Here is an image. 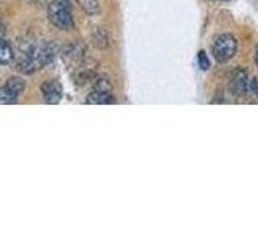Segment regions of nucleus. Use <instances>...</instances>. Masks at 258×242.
Wrapping results in <instances>:
<instances>
[{
    "mask_svg": "<svg viewBox=\"0 0 258 242\" xmlns=\"http://www.w3.org/2000/svg\"><path fill=\"white\" fill-rule=\"evenodd\" d=\"M28 2H37V0H28Z\"/></svg>",
    "mask_w": 258,
    "mask_h": 242,
    "instance_id": "18",
    "label": "nucleus"
},
{
    "mask_svg": "<svg viewBox=\"0 0 258 242\" xmlns=\"http://www.w3.org/2000/svg\"><path fill=\"white\" fill-rule=\"evenodd\" d=\"M92 42L95 47H99V48H107L110 45V37L107 34V31H105L103 28H97L94 36H92Z\"/></svg>",
    "mask_w": 258,
    "mask_h": 242,
    "instance_id": "10",
    "label": "nucleus"
},
{
    "mask_svg": "<svg viewBox=\"0 0 258 242\" xmlns=\"http://www.w3.org/2000/svg\"><path fill=\"white\" fill-rule=\"evenodd\" d=\"M16 100H18V95H15L5 84L0 86V105H12L16 103Z\"/></svg>",
    "mask_w": 258,
    "mask_h": 242,
    "instance_id": "12",
    "label": "nucleus"
},
{
    "mask_svg": "<svg viewBox=\"0 0 258 242\" xmlns=\"http://www.w3.org/2000/svg\"><path fill=\"white\" fill-rule=\"evenodd\" d=\"M229 91L236 97H244L250 91L248 73L244 68H236L229 75Z\"/></svg>",
    "mask_w": 258,
    "mask_h": 242,
    "instance_id": "6",
    "label": "nucleus"
},
{
    "mask_svg": "<svg viewBox=\"0 0 258 242\" xmlns=\"http://www.w3.org/2000/svg\"><path fill=\"white\" fill-rule=\"evenodd\" d=\"M212 53L215 56L216 62L226 63L231 58H234V55L237 53V40L231 34H218L213 39L212 44Z\"/></svg>",
    "mask_w": 258,
    "mask_h": 242,
    "instance_id": "4",
    "label": "nucleus"
},
{
    "mask_svg": "<svg viewBox=\"0 0 258 242\" xmlns=\"http://www.w3.org/2000/svg\"><path fill=\"white\" fill-rule=\"evenodd\" d=\"M199 67H200V70H204V71H207L208 68H210V60H208V56H207V53L204 52V50H200L199 52Z\"/></svg>",
    "mask_w": 258,
    "mask_h": 242,
    "instance_id": "14",
    "label": "nucleus"
},
{
    "mask_svg": "<svg viewBox=\"0 0 258 242\" xmlns=\"http://www.w3.org/2000/svg\"><path fill=\"white\" fill-rule=\"evenodd\" d=\"M79 2H81V7H83L89 15H94L99 12V4H97V0H79Z\"/></svg>",
    "mask_w": 258,
    "mask_h": 242,
    "instance_id": "13",
    "label": "nucleus"
},
{
    "mask_svg": "<svg viewBox=\"0 0 258 242\" xmlns=\"http://www.w3.org/2000/svg\"><path fill=\"white\" fill-rule=\"evenodd\" d=\"M61 58L70 68H78L86 58V47L81 42H70L61 48Z\"/></svg>",
    "mask_w": 258,
    "mask_h": 242,
    "instance_id": "5",
    "label": "nucleus"
},
{
    "mask_svg": "<svg viewBox=\"0 0 258 242\" xmlns=\"http://www.w3.org/2000/svg\"><path fill=\"white\" fill-rule=\"evenodd\" d=\"M5 86L10 89V91L15 94V95H18L24 91V87H26V83H24V79L23 78H18V76H12V78H8L7 79V83Z\"/></svg>",
    "mask_w": 258,
    "mask_h": 242,
    "instance_id": "11",
    "label": "nucleus"
},
{
    "mask_svg": "<svg viewBox=\"0 0 258 242\" xmlns=\"http://www.w3.org/2000/svg\"><path fill=\"white\" fill-rule=\"evenodd\" d=\"M224 2H228V0H224Z\"/></svg>",
    "mask_w": 258,
    "mask_h": 242,
    "instance_id": "19",
    "label": "nucleus"
},
{
    "mask_svg": "<svg viewBox=\"0 0 258 242\" xmlns=\"http://www.w3.org/2000/svg\"><path fill=\"white\" fill-rule=\"evenodd\" d=\"M4 34H5V24L2 21V16H0V39H2Z\"/></svg>",
    "mask_w": 258,
    "mask_h": 242,
    "instance_id": "16",
    "label": "nucleus"
},
{
    "mask_svg": "<svg viewBox=\"0 0 258 242\" xmlns=\"http://www.w3.org/2000/svg\"><path fill=\"white\" fill-rule=\"evenodd\" d=\"M48 20L60 31H71L75 28V18L68 0H53L48 5Z\"/></svg>",
    "mask_w": 258,
    "mask_h": 242,
    "instance_id": "2",
    "label": "nucleus"
},
{
    "mask_svg": "<svg viewBox=\"0 0 258 242\" xmlns=\"http://www.w3.org/2000/svg\"><path fill=\"white\" fill-rule=\"evenodd\" d=\"M15 58V53H13V47L7 42V40L0 39V65H8L12 63Z\"/></svg>",
    "mask_w": 258,
    "mask_h": 242,
    "instance_id": "9",
    "label": "nucleus"
},
{
    "mask_svg": "<svg viewBox=\"0 0 258 242\" xmlns=\"http://www.w3.org/2000/svg\"><path fill=\"white\" fill-rule=\"evenodd\" d=\"M40 94H42V99L45 103L56 105V103H60L61 97H63V87L58 81L48 79L40 86Z\"/></svg>",
    "mask_w": 258,
    "mask_h": 242,
    "instance_id": "7",
    "label": "nucleus"
},
{
    "mask_svg": "<svg viewBox=\"0 0 258 242\" xmlns=\"http://www.w3.org/2000/svg\"><path fill=\"white\" fill-rule=\"evenodd\" d=\"M255 63H256V67H258V45L255 48Z\"/></svg>",
    "mask_w": 258,
    "mask_h": 242,
    "instance_id": "17",
    "label": "nucleus"
},
{
    "mask_svg": "<svg viewBox=\"0 0 258 242\" xmlns=\"http://www.w3.org/2000/svg\"><path fill=\"white\" fill-rule=\"evenodd\" d=\"M97 78V73L94 68L91 67H83V63L79 65V67L76 68V84L83 86L86 83H89V81H94Z\"/></svg>",
    "mask_w": 258,
    "mask_h": 242,
    "instance_id": "8",
    "label": "nucleus"
},
{
    "mask_svg": "<svg viewBox=\"0 0 258 242\" xmlns=\"http://www.w3.org/2000/svg\"><path fill=\"white\" fill-rule=\"evenodd\" d=\"M60 48L53 42H45L40 45H32L26 52H23L21 56L16 62V68H18L24 75H31L37 70H42L47 65H50Z\"/></svg>",
    "mask_w": 258,
    "mask_h": 242,
    "instance_id": "1",
    "label": "nucleus"
},
{
    "mask_svg": "<svg viewBox=\"0 0 258 242\" xmlns=\"http://www.w3.org/2000/svg\"><path fill=\"white\" fill-rule=\"evenodd\" d=\"M94 89L91 94L87 95L86 103L89 105H111L115 103V97H113V87L107 76H97L94 79Z\"/></svg>",
    "mask_w": 258,
    "mask_h": 242,
    "instance_id": "3",
    "label": "nucleus"
},
{
    "mask_svg": "<svg viewBox=\"0 0 258 242\" xmlns=\"http://www.w3.org/2000/svg\"><path fill=\"white\" fill-rule=\"evenodd\" d=\"M250 91L258 97V78H253L252 81H250Z\"/></svg>",
    "mask_w": 258,
    "mask_h": 242,
    "instance_id": "15",
    "label": "nucleus"
}]
</instances>
